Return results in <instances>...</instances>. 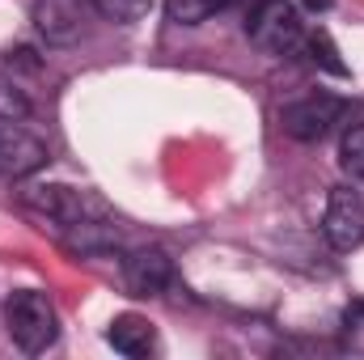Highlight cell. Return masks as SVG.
Segmentation results:
<instances>
[{"label": "cell", "instance_id": "1", "mask_svg": "<svg viewBox=\"0 0 364 360\" xmlns=\"http://www.w3.org/2000/svg\"><path fill=\"white\" fill-rule=\"evenodd\" d=\"M4 331H9V339L21 352L38 356V352H47L60 339V314H55L47 292L21 288V292H13L4 301Z\"/></svg>", "mask_w": 364, "mask_h": 360}, {"label": "cell", "instance_id": "2", "mask_svg": "<svg viewBox=\"0 0 364 360\" xmlns=\"http://www.w3.org/2000/svg\"><path fill=\"white\" fill-rule=\"evenodd\" d=\"M246 34L259 51H267L275 60H288L296 51H305V21L296 13L292 0H259V9L246 21Z\"/></svg>", "mask_w": 364, "mask_h": 360}, {"label": "cell", "instance_id": "3", "mask_svg": "<svg viewBox=\"0 0 364 360\" xmlns=\"http://www.w3.org/2000/svg\"><path fill=\"white\" fill-rule=\"evenodd\" d=\"M339 115H343V102L335 93H305L279 110V127H284V136H292L301 144H318L339 123Z\"/></svg>", "mask_w": 364, "mask_h": 360}, {"label": "cell", "instance_id": "4", "mask_svg": "<svg viewBox=\"0 0 364 360\" xmlns=\"http://www.w3.org/2000/svg\"><path fill=\"white\" fill-rule=\"evenodd\" d=\"M322 238L348 255L364 242V195L352 186H335L326 195V212H322Z\"/></svg>", "mask_w": 364, "mask_h": 360}, {"label": "cell", "instance_id": "5", "mask_svg": "<svg viewBox=\"0 0 364 360\" xmlns=\"http://www.w3.org/2000/svg\"><path fill=\"white\" fill-rule=\"evenodd\" d=\"M47 144L26 132L21 123H0V179L4 182H17V179H30L34 170L47 166Z\"/></svg>", "mask_w": 364, "mask_h": 360}, {"label": "cell", "instance_id": "6", "mask_svg": "<svg viewBox=\"0 0 364 360\" xmlns=\"http://www.w3.org/2000/svg\"><path fill=\"white\" fill-rule=\"evenodd\" d=\"M123 284L136 297H161L174 284V259L161 246H140L123 259Z\"/></svg>", "mask_w": 364, "mask_h": 360}, {"label": "cell", "instance_id": "7", "mask_svg": "<svg viewBox=\"0 0 364 360\" xmlns=\"http://www.w3.org/2000/svg\"><path fill=\"white\" fill-rule=\"evenodd\" d=\"M30 21L51 47H68L85 34V4L81 0H34Z\"/></svg>", "mask_w": 364, "mask_h": 360}, {"label": "cell", "instance_id": "8", "mask_svg": "<svg viewBox=\"0 0 364 360\" xmlns=\"http://www.w3.org/2000/svg\"><path fill=\"white\" fill-rule=\"evenodd\" d=\"M21 199H26V208L43 212L47 221H55V225H64V229H73V225L90 221V216H85V195H81V191H73V186H64V182L30 186Z\"/></svg>", "mask_w": 364, "mask_h": 360}, {"label": "cell", "instance_id": "9", "mask_svg": "<svg viewBox=\"0 0 364 360\" xmlns=\"http://www.w3.org/2000/svg\"><path fill=\"white\" fill-rule=\"evenodd\" d=\"M106 344H110L114 352H123V356H149V352L157 348V335H153V327H149L140 314H119V318L106 327Z\"/></svg>", "mask_w": 364, "mask_h": 360}, {"label": "cell", "instance_id": "10", "mask_svg": "<svg viewBox=\"0 0 364 360\" xmlns=\"http://www.w3.org/2000/svg\"><path fill=\"white\" fill-rule=\"evenodd\" d=\"M233 0H166V13L174 26H199L208 21L212 13H225Z\"/></svg>", "mask_w": 364, "mask_h": 360}, {"label": "cell", "instance_id": "11", "mask_svg": "<svg viewBox=\"0 0 364 360\" xmlns=\"http://www.w3.org/2000/svg\"><path fill=\"white\" fill-rule=\"evenodd\" d=\"M339 166L352 174V179L364 182V123H352L339 140Z\"/></svg>", "mask_w": 364, "mask_h": 360}, {"label": "cell", "instance_id": "12", "mask_svg": "<svg viewBox=\"0 0 364 360\" xmlns=\"http://www.w3.org/2000/svg\"><path fill=\"white\" fill-rule=\"evenodd\" d=\"M21 119H30V97L17 81L0 77V123H21Z\"/></svg>", "mask_w": 364, "mask_h": 360}, {"label": "cell", "instance_id": "13", "mask_svg": "<svg viewBox=\"0 0 364 360\" xmlns=\"http://www.w3.org/2000/svg\"><path fill=\"white\" fill-rule=\"evenodd\" d=\"M90 4L102 13V17H110V21H123V26H132V21H144V17H149V9H153V0H90Z\"/></svg>", "mask_w": 364, "mask_h": 360}]
</instances>
